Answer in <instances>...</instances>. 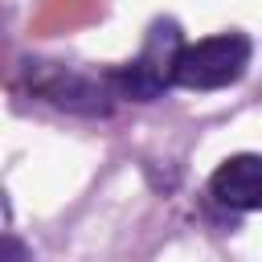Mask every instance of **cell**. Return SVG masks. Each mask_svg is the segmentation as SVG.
Here are the masks:
<instances>
[{"mask_svg":"<svg viewBox=\"0 0 262 262\" xmlns=\"http://www.w3.org/2000/svg\"><path fill=\"white\" fill-rule=\"evenodd\" d=\"M254 57V41L237 29L205 37L196 45H180L172 61V82L184 90H221L246 78Z\"/></svg>","mask_w":262,"mask_h":262,"instance_id":"1","label":"cell"},{"mask_svg":"<svg viewBox=\"0 0 262 262\" xmlns=\"http://www.w3.org/2000/svg\"><path fill=\"white\" fill-rule=\"evenodd\" d=\"M176 49H180V37H176V25H156L143 53L119 70L106 74V86L111 94L119 98H135V102H147L156 98L164 86H172V61H176Z\"/></svg>","mask_w":262,"mask_h":262,"instance_id":"2","label":"cell"},{"mask_svg":"<svg viewBox=\"0 0 262 262\" xmlns=\"http://www.w3.org/2000/svg\"><path fill=\"white\" fill-rule=\"evenodd\" d=\"M33 90L61 106V111H78V115H106L111 102H106V82H94L86 74H74V70H61V66H41L37 78H33Z\"/></svg>","mask_w":262,"mask_h":262,"instance_id":"3","label":"cell"},{"mask_svg":"<svg viewBox=\"0 0 262 262\" xmlns=\"http://www.w3.org/2000/svg\"><path fill=\"white\" fill-rule=\"evenodd\" d=\"M209 196L225 209H237V213H250L258 209L262 201V180H258V156L254 151H242V156H229L213 180H209Z\"/></svg>","mask_w":262,"mask_h":262,"instance_id":"4","label":"cell"},{"mask_svg":"<svg viewBox=\"0 0 262 262\" xmlns=\"http://www.w3.org/2000/svg\"><path fill=\"white\" fill-rule=\"evenodd\" d=\"M0 262H29V254H25L20 242H12V237L0 233Z\"/></svg>","mask_w":262,"mask_h":262,"instance_id":"5","label":"cell"}]
</instances>
